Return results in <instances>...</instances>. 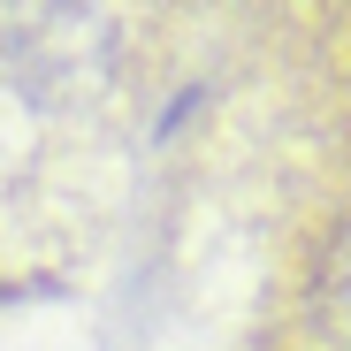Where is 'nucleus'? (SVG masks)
<instances>
[{
    "mask_svg": "<svg viewBox=\"0 0 351 351\" xmlns=\"http://www.w3.org/2000/svg\"><path fill=\"white\" fill-rule=\"evenodd\" d=\"M321 313H328V336L351 351V229L328 245V267H321Z\"/></svg>",
    "mask_w": 351,
    "mask_h": 351,
    "instance_id": "obj_1",
    "label": "nucleus"
}]
</instances>
